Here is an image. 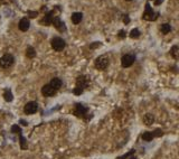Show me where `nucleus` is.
Returning <instances> with one entry per match:
<instances>
[{
	"label": "nucleus",
	"instance_id": "obj_1",
	"mask_svg": "<svg viewBox=\"0 0 179 159\" xmlns=\"http://www.w3.org/2000/svg\"><path fill=\"white\" fill-rule=\"evenodd\" d=\"M15 58L11 54H5L3 56L0 57V67L2 68H9L14 65Z\"/></svg>",
	"mask_w": 179,
	"mask_h": 159
},
{
	"label": "nucleus",
	"instance_id": "obj_2",
	"mask_svg": "<svg viewBox=\"0 0 179 159\" xmlns=\"http://www.w3.org/2000/svg\"><path fill=\"white\" fill-rule=\"evenodd\" d=\"M158 13H155L152 10V8L149 3H146V9H144V13L142 15V18L144 20H156L158 18Z\"/></svg>",
	"mask_w": 179,
	"mask_h": 159
},
{
	"label": "nucleus",
	"instance_id": "obj_3",
	"mask_svg": "<svg viewBox=\"0 0 179 159\" xmlns=\"http://www.w3.org/2000/svg\"><path fill=\"white\" fill-rule=\"evenodd\" d=\"M52 48L54 50V51L56 52H61L63 51L65 48V46H66V43H65V40L63 38H61V37H54L53 39H52Z\"/></svg>",
	"mask_w": 179,
	"mask_h": 159
},
{
	"label": "nucleus",
	"instance_id": "obj_4",
	"mask_svg": "<svg viewBox=\"0 0 179 159\" xmlns=\"http://www.w3.org/2000/svg\"><path fill=\"white\" fill-rule=\"evenodd\" d=\"M109 64H110V61H109V57L105 56V55H102L100 57H98L96 61H95V67L98 70H101V71L105 70L109 66Z\"/></svg>",
	"mask_w": 179,
	"mask_h": 159
},
{
	"label": "nucleus",
	"instance_id": "obj_5",
	"mask_svg": "<svg viewBox=\"0 0 179 159\" xmlns=\"http://www.w3.org/2000/svg\"><path fill=\"white\" fill-rule=\"evenodd\" d=\"M52 25H54V27L57 29L58 31H61V33L66 31V26H65L64 22H62L58 16H54V18L52 20Z\"/></svg>",
	"mask_w": 179,
	"mask_h": 159
},
{
	"label": "nucleus",
	"instance_id": "obj_6",
	"mask_svg": "<svg viewBox=\"0 0 179 159\" xmlns=\"http://www.w3.org/2000/svg\"><path fill=\"white\" fill-rule=\"evenodd\" d=\"M37 110H38V104H37V102L30 101L25 105L24 112H25L26 114H34V113H36Z\"/></svg>",
	"mask_w": 179,
	"mask_h": 159
},
{
	"label": "nucleus",
	"instance_id": "obj_7",
	"mask_svg": "<svg viewBox=\"0 0 179 159\" xmlns=\"http://www.w3.org/2000/svg\"><path fill=\"white\" fill-rule=\"evenodd\" d=\"M134 61H136V57H134L133 55H131V54L124 55V56L121 58L122 67H130V66L134 63Z\"/></svg>",
	"mask_w": 179,
	"mask_h": 159
},
{
	"label": "nucleus",
	"instance_id": "obj_8",
	"mask_svg": "<svg viewBox=\"0 0 179 159\" xmlns=\"http://www.w3.org/2000/svg\"><path fill=\"white\" fill-rule=\"evenodd\" d=\"M54 14H55L54 10L48 11V13L39 20V24L43 25V26H50V25H52V20H53V18H54Z\"/></svg>",
	"mask_w": 179,
	"mask_h": 159
},
{
	"label": "nucleus",
	"instance_id": "obj_9",
	"mask_svg": "<svg viewBox=\"0 0 179 159\" xmlns=\"http://www.w3.org/2000/svg\"><path fill=\"white\" fill-rule=\"evenodd\" d=\"M162 135V131L160 130H157L155 131V132H150V131H146V132H143L141 138H142L144 141H151L152 139L155 137H158V136H161Z\"/></svg>",
	"mask_w": 179,
	"mask_h": 159
},
{
	"label": "nucleus",
	"instance_id": "obj_10",
	"mask_svg": "<svg viewBox=\"0 0 179 159\" xmlns=\"http://www.w3.org/2000/svg\"><path fill=\"white\" fill-rule=\"evenodd\" d=\"M88 85V82L84 75H81L76 79V89H79L81 91H84V89L87 87Z\"/></svg>",
	"mask_w": 179,
	"mask_h": 159
},
{
	"label": "nucleus",
	"instance_id": "obj_11",
	"mask_svg": "<svg viewBox=\"0 0 179 159\" xmlns=\"http://www.w3.org/2000/svg\"><path fill=\"white\" fill-rule=\"evenodd\" d=\"M42 93H43L44 96H47V98H50L53 95H55L56 91L50 86L49 84H45L43 87H42Z\"/></svg>",
	"mask_w": 179,
	"mask_h": 159
},
{
	"label": "nucleus",
	"instance_id": "obj_12",
	"mask_svg": "<svg viewBox=\"0 0 179 159\" xmlns=\"http://www.w3.org/2000/svg\"><path fill=\"white\" fill-rule=\"evenodd\" d=\"M86 112H87V109L83 105V104H81V103H77L76 105H75V110H74V113H75V116H84L86 114Z\"/></svg>",
	"mask_w": 179,
	"mask_h": 159
},
{
	"label": "nucleus",
	"instance_id": "obj_13",
	"mask_svg": "<svg viewBox=\"0 0 179 159\" xmlns=\"http://www.w3.org/2000/svg\"><path fill=\"white\" fill-rule=\"evenodd\" d=\"M18 27H19V29H20L22 31H27L29 29V27H30V22H29V19H27V18H22L20 22H19V24H18Z\"/></svg>",
	"mask_w": 179,
	"mask_h": 159
},
{
	"label": "nucleus",
	"instance_id": "obj_14",
	"mask_svg": "<svg viewBox=\"0 0 179 159\" xmlns=\"http://www.w3.org/2000/svg\"><path fill=\"white\" fill-rule=\"evenodd\" d=\"M49 85L55 91H58L61 87H62V85H63V82H62V80L58 79V77H54V79H52V81H50Z\"/></svg>",
	"mask_w": 179,
	"mask_h": 159
},
{
	"label": "nucleus",
	"instance_id": "obj_15",
	"mask_svg": "<svg viewBox=\"0 0 179 159\" xmlns=\"http://www.w3.org/2000/svg\"><path fill=\"white\" fill-rule=\"evenodd\" d=\"M82 19H83V14L82 13H74V14H72L71 20L74 25H79V22H82Z\"/></svg>",
	"mask_w": 179,
	"mask_h": 159
},
{
	"label": "nucleus",
	"instance_id": "obj_16",
	"mask_svg": "<svg viewBox=\"0 0 179 159\" xmlns=\"http://www.w3.org/2000/svg\"><path fill=\"white\" fill-rule=\"evenodd\" d=\"M153 121H155V118H153V116L150 114V113H147L146 116H143V122L146 123L147 126H151V124L153 123Z\"/></svg>",
	"mask_w": 179,
	"mask_h": 159
},
{
	"label": "nucleus",
	"instance_id": "obj_17",
	"mask_svg": "<svg viewBox=\"0 0 179 159\" xmlns=\"http://www.w3.org/2000/svg\"><path fill=\"white\" fill-rule=\"evenodd\" d=\"M3 98L7 102H11L14 100V95L11 93V91L9 89H5V92H3Z\"/></svg>",
	"mask_w": 179,
	"mask_h": 159
},
{
	"label": "nucleus",
	"instance_id": "obj_18",
	"mask_svg": "<svg viewBox=\"0 0 179 159\" xmlns=\"http://www.w3.org/2000/svg\"><path fill=\"white\" fill-rule=\"evenodd\" d=\"M160 30H161V33H162V34L167 35V34H169V33H170V30H171V26H170L169 24H162V25H161V27H160Z\"/></svg>",
	"mask_w": 179,
	"mask_h": 159
},
{
	"label": "nucleus",
	"instance_id": "obj_19",
	"mask_svg": "<svg viewBox=\"0 0 179 159\" xmlns=\"http://www.w3.org/2000/svg\"><path fill=\"white\" fill-rule=\"evenodd\" d=\"M26 55H27V57H29V58L35 57L36 56V51L34 50V47H31V46L27 47V50H26Z\"/></svg>",
	"mask_w": 179,
	"mask_h": 159
},
{
	"label": "nucleus",
	"instance_id": "obj_20",
	"mask_svg": "<svg viewBox=\"0 0 179 159\" xmlns=\"http://www.w3.org/2000/svg\"><path fill=\"white\" fill-rule=\"evenodd\" d=\"M130 37L131 38H139L140 37V31H139V29H132L131 31H130Z\"/></svg>",
	"mask_w": 179,
	"mask_h": 159
},
{
	"label": "nucleus",
	"instance_id": "obj_21",
	"mask_svg": "<svg viewBox=\"0 0 179 159\" xmlns=\"http://www.w3.org/2000/svg\"><path fill=\"white\" fill-rule=\"evenodd\" d=\"M11 132L13 133H17V135H22V128L18 124H14L11 127Z\"/></svg>",
	"mask_w": 179,
	"mask_h": 159
},
{
	"label": "nucleus",
	"instance_id": "obj_22",
	"mask_svg": "<svg viewBox=\"0 0 179 159\" xmlns=\"http://www.w3.org/2000/svg\"><path fill=\"white\" fill-rule=\"evenodd\" d=\"M20 136V147H22V150H25V149H27V142H26V139L22 137V135H19Z\"/></svg>",
	"mask_w": 179,
	"mask_h": 159
},
{
	"label": "nucleus",
	"instance_id": "obj_23",
	"mask_svg": "<svg viewBox=\"0 0 179 159\" xmlns=\"http://www.w3.org/2000/svg\"><path fill=\"white\" fill-rule=\"evenodd\" d=\"M177 53H178V46H173L171 48V51H170V54L172 55V57L173 58H178V55H177Z\"/></svg>",
	"mask_w": 179,
	"mask_h": 159
},
{
	"label": "nucleus",
	"instance_id": "obj_24",
	"mask_svg": "<svg viewBox=\"0 0 179 159\" xmlns=\"http://www.w3.org/2000/svg\"><path fill=\"white\" fill-rule=\"evenodd\" d=\"M123 22H124L125 25H127V24H129V22H130V18H129V16H128V15H125V16L123 17Z\"/></svg>",
	"mask_w": 179,
	"mask_h": 159
},
{
	"label": "nucleus",
	"instance_id": "obj_25",
	"mask_svg": "<svg viewBox=\"0 0 179 159\" xmlns=\"http://www.w3.org/2000/svg\"><path fill=\"white\" fill-rule=\"evenodd\" d=\"M28 14L30 15V17H31V18H35L38 13H37V11H28Z\"/></svg>",
	"mask_w": 179,
	"mask_h": 159
},
{
	"label": "nucleus",
	"instance_id": "obj_26",
	"mask_svg": "<svg viewBox=\"0 0 179 159\" xmlns=\"http://www.w3.org/2000/svg\"><path fill=\"white\" fill-rule=\"evenodd\" d=\"M119 37H120V38H124V37H125V31H124V30H120Z\"/></svg>",
	"mask_w": 179,
	"mask_h": 159
},
{
	"label": "nucleus",
	"instance_id": "obj_27",
	"mask_svg": "<svg viewBox=\"0 0 179 159\" xmlns=\"http://www.w3.org/2000/svg\"><path fill=\"white\" fill-rule=\"evenodd\" d=\"M164 2V0H155V5L156 6H159V5H161Z\"/></svg>",
	"mask_w": 179,
	"mask_h": 159
},
{
	"label": "nucleus",
	"instance_id": "obj_28",
	"mask_svg": "<svg viewBox=\"0 0 179 159\" xmlns=\"http://www.w3.org/2000/svg\"><path fill=\"white\" fill-rule=\"evenodd\" d=\"M20 122H22V124H24V126H27V122H26V121H24V120H22Z\"/></svg>",
	"mask_w": 179,
	"mask_h": 159
},
{
	"label": "nucleus",
	"instance_id": "obj_29",
	"mask_svg": "<svg viewBox=\"0 0 179 159\" xmlns=\"http://www.w3.org/2000/svg\"><path fill=\"white\" fill-rule=\"evenodd\" d=\"M125 1H131V0H125Z\"/></svg>",
	"mask_w": 179,
	"mask_h": 159
}]
</instances>
